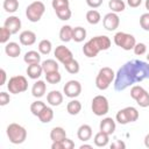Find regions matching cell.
Wrapping results in <instances>:
<instances>
[{
    "mask_svg": "<svg viewBox=\"0 0 149 149\" xmlns=\"http://www.w3.org/2000/svg\"><path fill=\"white\" fill-rule=\"evenodd\" d=\"M115 121L112 119V118H105L100 121V125H99V128L101 132L108 134V135H112L114 132H115Z\"/></svg>",
    "mask_w": 149,
    "mask_h": 149,
    "instance_id": "cell-13",
    "label": "cell"
},
{
    "mask_svg": "<svg viewBox=\"0 0 149 149\" xmlns=\"http://www.w3.org/2000/svg\"><path fill=\"white\" fill-rule=\"evenodd\" d=\"M127 3L132 8H136L142 3V0H127Z\"/></svg>",
    "mask_w": 149,
    "mask_h": 149,
    "instance_id": "cell-50",
    "label": "cell"
},
{
    "mask_svg": "<svg viewBox=\"0 0 149 149\" xmlns=\"http://www.w3.org/2000/svg\"><path fill=\"white\" fill-rule=\"evenodd\" d=\"M62 144H63V149H72L74 148V142L68 137H65L63 141H62Z\"/></svg>",
    "mask_w": 149,
    "mask_h": 149,
    "instance_id": "cell-47",
    "label": "cell"
},
{
    "mask_svg": "<svg viewBox=\"0 0 149 149\" xmlns=\"http://www.w3.org/2000/svg\"><path fill=\"white\" fill-rule=\"evenodd\" d=\"M0 76H1L0 85L2 86V85H5V83H6V78H7V76H6V71H5L3 69H1V70H0Z\"/></svg>",
    "mask_w": 149,
    "mask_h": 149,
    "instance_id": "cell-51",
    "label": "cell"
},
{
    "mask_svg": "<svg viewBox=\"0 0 149 149\" xmlns=\"http://www.w3.org/2000/svg\"><path fill=\"white\" fill-rule=\"evenodd\" d=\"M98 73L101 74V76H104L105 78H107L109 81H113V80L115 79V73H114V71H113L111 68H108V66L101 68Z\"/></svg>",
    "mask_w": 149,
    "mask_h": 149,
    "instance_id": "cell-37",
    "label": "cell"
},
{
    "mask_svg": "<svg viewBox=\"0 0 149 149\" xmlns=\"http://www.w3.org/2000/svg\"><path fill=\"white\" fill-rule=\"evenodd\" d=\"M43 72L42 65L40 63H35V64H29L27 68V74L30 79H38L41 77Z\"/></svg>",
    "mask_w": 149,
    "mask_h": 149,
    "instance_id": "cell-14",
    "label": "cell"
},
{
    "mask_svg": "<svg viewBox=\"0 0 149 149\" xmlns=\"http://www.w3.org/2000/svg\"><path fill=\"white\" fill-rule=\"evenodd\" d=\"M102 24H104V27H105L106 30L113 31V30H115V29L119 27V24H120V19H119V16H118L116 13L111 12V13H107V14L104 16V19H102Z\"/></svg>",
    "mask_w": 149,
    "mask_h": 149,
    "instance_id": "cell-9",
    "label": "cell"
},
{
    "mask_svg": "<svg viewBox=\"0 0 149 149\" xmlns=\"http://www.w3.org/2000/svg\"><path fill=\"white\" fill-rule=\"evenodd\" d=\"M83 52H84V55H85L86 57H88V58L95 57V56L99 54L98 50L93 47V44H92L90 41H87V42L84 44V47H83Z\"/></svg>",
    "mask_w": 149,
    "mask_h": 149,
    "instance_id": "cell-29",
    "label": "cell"
},
{
    "mask_svg": "<svg viewBox=\"0 0 149 149\" xmlns=\"http://www.w3.org/2000/svg\"><path fill=\"white\" fill-rule=\"evenodd\" d=\"M54 54H55L56 59L58 62H61L63 65L66 64V63H69L71 59H73V55H72L71 50L69 48H66L65 45H58V47H56Z\"/></svg>",
    "mask_w": 149,
    "mask_h": 149,
    "instance_id": "cell-8",
    "label": "cell"
},
{
    "mask_svg": "<svg viewBox=\"0 0 149 149\" xmlns=\"http://www.w3.org/2000/svg\"><path fill=\"white\" fill-rule=\"evenodd\" d=\"M134 50V54L137 55V56H141V55H144L146 51H147V45L144 43H136L135 47L133 48Z\"/></svg>",
    "mask_w": 149,
    "mask_h": 149,
    "instance_id": "cell-45",
    "label": "cell"
},
{
    "mask_svg": "<svg viewBox=\"0 0 149 149\" xmlns=\"http://www.w3.org/2000/svg\"><path fill=\"white\" fill-rule=\"evenodd\" d=\"M42 69L44 73H49V72H54V71H58L59 65L55 59H45L42 62Z\"/></svg>",
    "mask_w": 149,
    "mask_h": 149,
    "instance_id": "cell-23",
    "label": "cell"
},
{
    "mask_svg": "<svg viewBox=\"0 0 149 149\" xmlns=\"http://www.w3.org/2000/svg\"><path fill=\"white\" fill-rule=\"evenodd\" d=\"M143 92H144V88H143L142 86H140V85H134V86L130 88V97H132L134 100H136Z\"/></svg>",
    "mask_w": 149,
    "mask_h": 149,
    "instance_id": "cell-44",
    "label": "cell"
},
{
    "mask_svg": "<svg viewBox=\"0 0 149 149\" xmlns=\"http://www.w3.org/2000/svg\"><path fill=\"white\" fill-rule=\"evenodd\" d=\"M111 83L112 81H109L107 78H105L104 76H101V74H97V78H95V86L99 88V90H101V91H104V90H107L108 87H109V85H111Z\"/></svg>",
    "mask_w": 149,
    "mask_h": 149,
    "instance_id": "cell-30",
    "label": "cell"
},
{
    "mask_svg": "<svg viewBox=\"0 0 149 149\" xmlns=\"http://www.w3.org/2000/svg\"><path fill=\"white\" fill-rule=\"evenodd\" d=\"M125 111L127 113V116L129 119V122H134L139 119V112L135 107L133 106H128V107H125Z\"/></svg>",
    "mask_w": 149,
    "mask_h": 149,
    "instance_id": "cell-38",
    "label": "cell"
},
{
    "mask_svg": "<svg viewBox=\"0 0 149 149\" xmlns=\"http://www.w3.org/2000/svg\"><path fill=\"white\" fill-rule=\"evenodd\" d=\"M10 35H12V33L8 28H6L5 26L1 27V29H0V43H2V44L7 43L9 41Z\"/></svg>",
    "mask_w": 149,
    "mask_h": 149,
    "instance_id": "cell-41",
    "label": "cell"
},
{
    "mask_svg": "<svg viewBox=\"0 0 149 149\" xmlns=\"http://www.w3.org/2000/svg\"><path fill=\"white\" fill-rule=\"evenodd\" d=\"M86 20L90 24H98L101 20V15L98 10L95 9H90L87 13H86Z\"/></svg>",
    "mask_w": 149,
    "mask_h": 149,
    "instance_id": "cell-28",
    "label": "cell"
},
{
    "mask_svg": "<svg viewBox=\"0 0 149 149\" xmlns=\"http://www.w3.org/2000/svg\"><path fill=\"white\" fill-rule=\"evenodd\" d=\"M5 52H6L7 56H9L12 58H15V57H19L20 56L21 48H20V45L16 42H8V43H6Z\"/></svg>",
    "mask_w": 149,
    "mask_h": 149,
    "instance_id": "cell-16",
    "label": "cell"
},
{
    "mask_svg": "<svg viewBox=\"0 0 149 149\" xmlns=\"http://www.w3.org/2000/svg\"><path fill=\"white\" fill-rule=\"evenodd\" d=\"M146 9H148V12H149V0H146Z\"/></svg>",
    "mask_w": 149,
    "mask_h": 149,
    "instance_id": "cell-54",
    "label": "cell"
},
{
    "mask_svg": "<svg viewBox=\"0 0 149 149\" xmlns=\"http://www.w3.org/2000/svg\"><path fill=\"white\" fill-rule=\"evenodd\" d=\"M2 7L7 13H15L19 8V1L17 0H3Z\"/></svg>",
    "mask_w": 149,
    "mask_h": 149,
    "instance_id": "cell-31",
    "label": "cell"
},
{
    "mask_svg": "<svg viewBox=\"0 0 149 149\" xmlns=\"http://www.w3.org/2000/svg\"><path fill=\"white\" fill-rule=\"evenodd\" d=\"M144 146L147 147V148H149V133L146 135V137H144Z\"/></svg>",
    "mask_w": 149,
    "mask_h": 149,
    "instance_id": "cell-52",
    "label": "cell"
},
{
    "mask_svg": "<svg viewBox=\"0 0 149 149\" xmlns=\"http://www.w3.org/2000/svg\"><path fill=\"white\" fill-rule=\"evenodd\" d=\"M72 33H73V28L71 26H69V24L63 26L61 28V30H59V38H61V41H63L65 43L71 41L72 40Z\"/></svg>",
    "mask_w": 149,
    "mask_h": 149,
    "instance_id": "cell-22",
    "label": "cell"
},
{
    "mask_svg": "<svg viewBox=\"0 0 149 149\" xmlns=\"http://www.w3.org/2000/svg\"><path fill=\"white\" fill-rule=\"evenodd\" d=\"M66 111H68V113L70 115H77L81 111V104H80V101H78L76 99L69 101L68 105H66Z\"/></svg>",
    "mask_w": 149,
    "mask_h": 149,
    "instance_id": "cell-25",
    "label": "cell"
},
{
    "mask_svg": "<svg viewBox=\"0 0 149 149\" xmlns=\"http://www.w3.org/2000/svg\"><path fill=\"white\" fill-rule=\"evenodd\" d=\"M108 141H109V135L101 132V130L98 132L93 139V142L97 147H106L108 144Z\"/></svg>",
    "mask_w": 149,
    "mask_h": 149,
    "instance_id": "cell-20",
    "label": "cell"
},
{
    "mask_svg": "<svg viewBox=\"0 0 149 149\" xmlns=\"http://www.w3.org/2000/svg\"><path fill=\"white\" fill-rule=\"evenodd\" d=\"M6 133H7V136H8L9 141L13 144H21L27 139V130H26V128L22 127L19 123H15V122L9 123L7 126Z\"/></svg>",
    "mask_w": 149,
    "mask_h": 149,
    "instance_id": "cell-2",
    "label": "cell"
},
{
    "mask_svg": "<svg viewBox=\"0 0 149 149\" xmlns=\"http://www.w3.org/2000/svg\"><path fill=\"white\" fill-rule=\"evenodd\" d=\"M136 104L140 106V107H148L149 106V92H147L144 90V92L135 100Z\"/></svg>",
    "mask_w": 149,
    "mask_h": 149,
    "instance_id": "cell-39",
    "label": "cell"
},
{
    "mask_svg": "<svg viewBox=\"0 0 149 149\" xmlns=\"http://www.w3.org/2000/svg\"><path fill=\"white\" fill-rule=\"evenodd\" d=\"M102 1L104 0H86V3L91 8H98L102 5Z\"/></svg>",
    "mask_w": 149,
    "mask_h": 149,
    "instance_id": "cell-48",
    "label": "cell"
},
{
    "mask_svg": "<svg viewBox=\"0 0 149 149\" xmlns=\"http://www.w3.org/2000/svg\"><path fill=\"white\" fill-rule=\"evenodd\" d=\"M114 43L123 50H130L135 47L136 41H135V37L132 34L119 31L114 35Z\"/></svg>",
    "mask_w": 149,
    "mask_h": 149,
    "instance_id": "cell-5",
    "label": "cell"
},
{
    "mask_svg": "<svg viewBox=\"0 0 149 149\" xmlns=\"http://www.w3.org/2000/svg\"><path fill=\"white\" fill-rule=\"evenodd\" d=\"M65 137H66V132L62 127H54L51 129V132H50V139L52 140V142L63 141Z\"/></svg>",
    "mask_w": 149,
    "mask_h": 149,
    "instance_id": "cell-21",
    "label": "cell"
},
{
    "mask_svg": "<svg viewBox=\"0 0 149 149\" xmlns=\"http://www.w3.org/2000/svg\"><path fill=\"white\" fill-rule=\"evenodd\" d=\"M45 106H47V105H45L43 101H41V100H36V101H34V102L30 105V112H31L33 115L38 116V114L43 111V108H44Z\"/></svg>",
    "mask_w": 149,
    "mask_h": 149,
    "instance_id": "cell-34",
    "label": "cell"
},
{
    "mask_svg": "<svg viewBox=\"0 0 149 149\" xmlns=\"http://www.w3.org/2000/svg\"><path fill=\"white\" fill-rule=\"evenodd\" d=\"M10 101V97L6 92H0V106H6Z\"/></svg>",
    "mask_w": 149,
    "mask_h": 149,
    "instance_id": "cell-46",
    "label": "cell"
},
{
    "mask_svg": "<svg viewBox=\"0 0 149 149\" xmlns=\"http://www.w3.org/2000/svg\"><path fill=\"white\" fill-rule=\"evenodd\" d=\"M111 148L112 149H125L126 148V144H125V142L118 140V141H115V142H113L111 144Z\"/></svg>",
    "mask_w": 149,
    "mask_h": 149,
    "instance_id": "cell-49",
    "label": "cell"
},
{
    "mask_svg": "<svg viewBox=\"0 0 149 149\" xmlns=\"http://www.w3.org/2000/svg\"><path fill=\"white\" fill-rule=\"evenodd\" d=\"M47 101L49 102V105L51 106H59L63 102V94L59 91H50L47 94Z\"/></svg>",
    "mask_w": 149,
    "mask_h": 149,
    "instance_id": "cell-15",
    "label": "cell"
},
{
    "mask_svg": "<svg viewBox=\"0 0 149 149\" xmlns=\"http://www.w3.org/2000/svg\"><path fill=\"white\" fill-rule=\"evenodd\" d=\"M149 79V63L133 59L125 63L115 74L114 87L116 91H123L128 86Z\"/></svg>",
    "mask_w": 149,
    "mask_h": 149,
    "instance_id": "cell-1",
    "label": "cell"
},
{
    "mask_svg": "<svg viewBox=\"0 0 149 149\" xmlns=\"http://www.w3.org/2000/svg\"><path fill=\"white\" fill-rule=\"evenodd\" d=\"M115 119H116V121H118L120 125H127V123H129V119H128V116H127V113H126L125 108L120 109V111L116 113Z\"/></svg>",
    "mask_w": 149,
    "mask_h": 149,
    "instance_id": "cell-40",
    "label": "cell"
},
{
    "mask_svg": "<svg viewBox=\"0 0 149 149\" xmlns=\"http://www.w3.org/2000/svg\"><path fill=\"white\" fill-rule=\"evenodd\" d=\"M19 40H20V43L22 45H26V47L33 45L36 42V34L31 30H24L20 34Z\"/></svg>",
    "mask_w": 149,
    "mask_h": 149,
    "instance_id": "cell-12",
    "label": "cell"
},
{
    "mask_svg": "<svg viewBox=\"0 0 149 149\" xmlns=\"http://www.w3.org/2000/svg\"><path fill=\"white\" fill-rule=\"evenodd\" d=\"M86 38V30L83 27H74L72 33V40L77 43L83 42Z\"/></svg>",
    "mask_w": 149,
    "mask_h": 149,
    "instance_id": "cell-26",
    "label": "cell"
},
{
    "mask_svg": "<svg viewBox=\"0 0 149 149\" xmlns=\"http://www.w3.org/2000/svg\"><path fill=\"white\" fill-rule=\"evenodd\" d=\"M45 12V6L42 1H33L26 8V16L30 22H38Z\"/></svg>",
    "mask_w": 149,
    "mask_h": 149,
    "instance_id": "cell-3",
    "label": "cell"
},
{
    "mask_svg": "<svg viewBox=\"0 0 149 149\" xmlns=\"http://www.w3.org/2000/svg\"><path fill=\"white\" fill-rule=\"evenodd\" d=\"M64 68H65V70H66L69 73H71V74H76V73H78V72H79V69H80L78 61H76L74 58L71 59L69 63L64 64Z\"/></svg>",
    "mask_w": 149,
    "mask_h": 149,
    "instance_id": "cell-33",
    "label": "cell"
},
{
    "mask_svg": "<svg viewBox=\"0 0 149 149\" xmlns=\"http://www.w3.org/2000/svg\"><path fill=\"white\" fill-rule=\"evenodd\" d=\"M108 7L114 13H120L126 9V3L123 0H109Z\"/></svg>",
    "mask_w": 149,
    "mask_h": 149,
    "instance_id": "cell-27",
    "label": "cell"
},
{
    "mask_svg": "<svg viewBox=\"0 0 149 149\" xmlns=\"http://www.w3.org/2000/svg\"><path fill=\"white\" fill-rule=\"evenodd\" d=\"M23 61L24 63H27L28 65L29 64H35V63H40L41 62V54L35 51V50H30V51H27L23 56Z\"/></svg>",
    "mask_w": 149,
    "mask_h": 149,
    "instance_id": "cell-19",
    "label": "cell"
},
{
    "mask_svg": "<svg viewBox=\"0 0 149 149\" xmlns=\"http://www.w3.org/2000/svg\"><path fill=\"white\" fill-rule=\"evenodd\" d=\"M77 136L80 141L86 142L92 137V128L88 125H81L77 130Z\"/></svg>",
    "mask_w": 149,
    "mask_h": 149,
    "instance_id": "cell-18",
    "label": "cell"
},
{
    "mask_svg": "<svg viewBox=\"0 0 149 149\" xmlns=\"http://www.w3.org/2000/svg\"><path fill=\"white\" fill-rule=\"evenodd\" d=\"M90 42L93 44V47L98 50V52H100L101 50H107L109 49L112 42L109 40L108 36L106 35H100V36H95V37H92L90 40Z\"/></svg>",
    "mask_w": 149,
    "mask_h": 149,
    "instance_id": "cell-10",
    "label": "cell"
},
{
    "mask_svg": "<svg viewBox=\"0 0 149 149\" xmlns=\"http://www.w3.org/2000/svg\"><path fill=\"white\" fill-rule=\"evenodd\" d=\"M45 91H47V85L43 80H37L36 83H34L31 87V94L35 98H42L45 94Z\"/></svg>",
    "mask_w": 149,
    "mask_h": 149,
    "instance_id": "cell-17",
    "label": "cell"
},
{
    "mask_svg": "<svg viewBox=\"0 0 149 149\" xmlns=\"http://www.w3.org/2000/svg\"><path fill=\"white\" fill-rule=\"evenodd\" d=\"M63 92L68 98H76L81 93V85L78 80H69L64 87H63Z\"/></svg>",
    "mask_w": 149,
    "mask_h": 149,
    "instance_id": "cell-7",
    "label": "cell"
},
{
    "mask_svg": "<svg viewBox=\"0 0 149 149\" xmlns=\"http://www.w3.org/2000/svg\"><path fill=\"white\" fill-rule=\"evenodd\" d=\"M45 79H47V81H48L49 84L55 85V84H58V83L61 81L62 76H61V73H59L58 71H54V72L45 73Z\"/></svg>",
    "mask_w": 149,
    "mask_h": 149,
    "instance_id": "cell-35",
    "label": "cell"
},
{
    "mask_svg": "<svg viewBox=\"0 0 149 149\" xmlns=\"http://www.w3.org/2000/svg\"><path fill=\"white\" fill-rule=\"evenodd\" d=\"M91 108H92L93 114H95L97 116L106 115L108 113V109H109V105H108L107 98L105 95H95L92 99Z\"/></svg>",
    "mask_w": 149,
    "mask_h": 149,
    "instance_id": "cell-6",
    "label": "cell"
},
{
    "mask_svg": "<svg viewBox=\"0 0 149 149\" xmlns=\"http://www.w3.org/2000/svg\"><path fill=\"white\" fill-rule=\"evenodd\" d=\"M3 26L6 28H8L10 30L12 34H17L19 30L21 29V20L17 17V16H9L5 20V23Z\"/></svg>",
    "mask_w": 149,
    "mask_h": 149,
    "instance_id": "cell-11",
    "label": "cell"
},
{
    "mask_svg": "<svg viewBox=\"0 0 149 149\" xmlns=\"http://www.w3.org/2000/svg\"><path fill=\"white\" fill-rule=\"evenodd\" d=\"M37 118H38L40 121L43 122V123H48V122H50V121L54 119V111H52V108L45 106V107L43 108V111L38 114Z\"/></svg>",
    "mask_w": 149,
    "mask_h": 149,
    "instance_id": "cell-24",
    "label": "cell"
},
{
    "mask_svg": "<svg viewBox=\"0 0 149 149\" xmlns=\"http://www.w3.org/2000/svg\"><path fill=\"white\" fill-rule=\"evenodd\" d=\"M140 26L143 30L149 31V12L144 13L140 16Z\"/></svg>",
    "mask_w": 149,
    "mask_h": 149,
    "instance_id": "cell-43",
    "label": "cell"
},
{
    "mask_svg": "<svg viewBox=\"0 0 149 149\" xmlns=\"http://www.w3.org/2000/svg\"><path fill=\"white\" fill-rule=\"evenodd\" d=\"M56 12V15L59 20L62 21H66L71 17L72 15V12L70 9V7H65V8H62V9H58V10H55Z\"/></svg>",
    "mask_w": 149,
    "mask_h": 149,
    "instance_id": "cell-36",
    "label": "cell"
},
{
    "mask_svg": "<svg viewBox=\"0 0 149 149\" xmlns=\"http://www.w3.org/2000/svg\"><path fill=\"white\" fill-rule=\"evenodd\" d=\"M7 88L13 94L22 93L28 88V80L24 76H13L8 80Z\"/></svg>",
    "mask_w": 149,
    "mask_h": 149,
    "instance_id": "cell-4",
    "label": "cell"
},
{
    "mask_svg": "<svg viewBox=\"0 0 149 149\" xmlns=\"http://www.w3.org/2000/svg\"><path fill=\"white\" fill-rule=\"evenodd\" d=\"M147 61H148V62H149V52H148V54H147Z\"/></svg>",
    "mask_w": 149,
    "mask_h": 149,
    "instance_id": "cell-55",
    "label": "cell"
},
{
    "mask_svg": "<svg viewBox=\"0 0 149 149\" xmlns=\"http://www.w3.org/2000/svg\"><path fill=\"white\" fill-rule=\"evenodd\" d=\"M52 49V44L49 40H42L38 43V52L42 55H49L51 52Z\"/></svg>",
    "mask_w": 149,
    "mask_h": 149,
    "instance_id": "cell-32",
    "label": "cell"
},
{
    "mask_svg": "<svg viewBox=\"0 0 149 149\" xmlns=\"http://www.w3.org/2000/svg\"><path fill=\"white\" fill-rule=\"evenodd\" d=\"M51 6L55 10H58V9H62L65 7H70V2H69V0H52Z\"/></svg>",
    "mask_w": 149,
    "mask_h": 149,
    "instance_id": "cell-42",
    "label": "cell"
},
{
    "mask_svg": "<svg viewBox=\"0 0 149 149\" xmlns=\"http://www.w3.org/2000/svg\"><path fill=\"white\" fill-rule=\"evenodd\" d=\"M79 148H80V149H85V148H87V149H91V148H92V146H91V144H81Z\"/></svg>",
    "mask_w": 149,
    "mask_h": 149,
    "instance_id": "cell-53",
    "label": "cell"
}]
</instances>
